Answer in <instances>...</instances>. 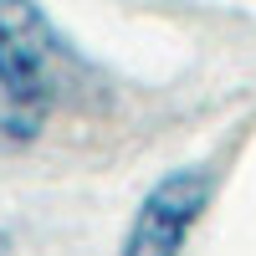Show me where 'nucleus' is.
<instances>
[{
  "instance_id": "f257e3e1",
  "label": "nucleus",
  "mask_w": 256,
  "mask_h": 256,
  "mask_svg": "<svg viewBox=\"0 0 256 256\" xmlns=\"http://www.w3.org/2000/svg\"><path fill=\"white\" fill-rule=\"evenodd\" d=\"M72 52L36 0H0V148L41 134L67 88Z\"/></svg>"
},
{
  "instance_id": "f03ea898",
  "label": "nucleus",
  "mask_w": 256,
  "mask_h": 256,
  "mask_svg": "<svg viewBox=\"0 0 256 256\" xmlns=\"http://www.w3.org/2000/svg\"><path fill=\"white\" fill-rule=\"evenodd\" d=\"M210 195H216V180L205 169H174V174H164L144 195L134 226H128L123 256H180L190 230H195V220L205 216Z\"/></svg>"
},
{
  "instance_id": "7ed1b4c3",
  "label": "nucleus",
  "mask_w": 256,
  "mask_h": 256,
  "mask_svg": "<svg viewBox=\"0 0 256 256\" xmlns=\"http://www.w3.org/2000/svg\"><path fill=\"white\" fill-rule=\"evenodd\" d=\"M0 256H10V241H6V236H0Z\"/></svg>"
}]
</instances>
